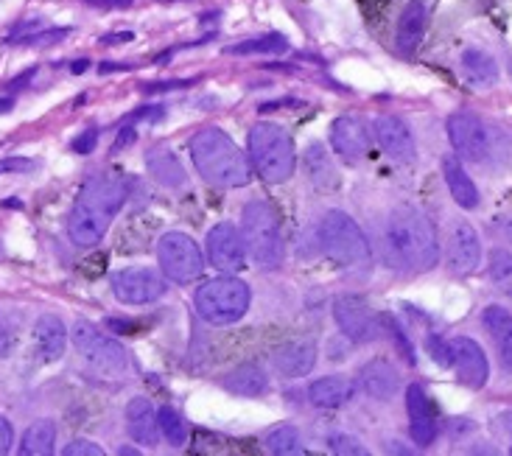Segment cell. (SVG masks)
Instances as JSON below:
<instances>
[{
  "label": "cell",
  "instance_id": "4316f807",
  "mask_svg": "<svg viewBox=\"0 0 512 456\" xmlns=\"http://www.w3.org/2000/svg\"><path fill=\"white\" fill-rule=\"evenodd\" d=\"M303 168L308 182L317 191H336L339 177H336V166H333L331 154L322 143H308L303 152Z\"/></svg>",
  "mask_w": 512,
  "mask_h": 456
},
{
  "label": "cell",
  "instance_id": "7a4b0ae2",
  "mask_svg": "<svg viewBox=\"0 0 512 456\" xmlns=\"http://www.w3.org/2000/svg\"><path fill=\"white\" fill-rule=\"evenodd\" d=\"M126 180L115 174H98L84 182L82 194L68 216V235L76 247H96L110 230L115 213L126 202Z\"/></svg>",
  "mask_w": 512,
  "mask_h": 456
},
{
  "label": "cell",
  "instance_id": "f546056e",
  "mask_svg": "<svg viewBox=\"0 0 512 456\" xmlns=\"http://www.w3.org/2000/svg\"><path fill=\"white\" fill-rule=\"evenodd\" d=\"M224 387L241 398H258L269 389V375L263 373L258 364H241L224 375Z\"/></svg>",
  "mask_w": 512,
  "mask_h": 456
},
{
  "label": "cell",
  "instance_id": "9a60e30c",
  "mask_svg": "<svg viewBox=\"0 0 512 456\" xmlns=\"http://www.w3.org/2000/svg\"><path fill=\"white\" fill-rule=\"evenodd\" d=\"M331 146L347 163H359L370 154L373 146V132L356 115H342L331 124Z\"/></svg>",
  "mask_w": 512,
  "mask_h": 456
},
{
  "label": "cell",
  "instance_id": "2e32d148",
  "mask_svg": "<svg viewBox=\"0 0 512 456\" xmlns=\"http://www.w3.org/2000/svg\"><path fill=\"white\" fill-rule=\"evenodd\" d=\"M448 345H451V364L457 367L459 381L471 389L485 387L490 378V364H487L485 350L479 347V342L468 339V336H457Z\"/></svg>",
  "mask_w": 512,
  "mask_h": 456
},
{
  "label": "cell",
  "instance_id": "8992f818",
  "mask_svg": "<svg viewBox=\"0 0 512 456\" xmlns=\"http://www.w3.org/2000/svg\"><path fill=\"white\" fill-rule=\"evenodd\" d=\"M319 244L322 252L339 269H367L370 266V244L361 227L342 210H328L319 222Z\"/></svg>",
  "mask_w": 512,
  "mask_h": 456
},
{
  "label": "cell",
  "instance_id": "cb8c5ba5",
  "mask_svg": "<svg viewBox=\"0 0 512 456\" xmlns=\"http://www.w3.org/2000/svg\"><path fill=\"white\" fill-rule=\"evenodd\" d=\"M482 325L490 333L493 345L499 350V359L504 370L512 373V314L504 305H487L482 314Z\"/></svg>",
  "mask_w": 512,
  "mask_h": 456
},
{
  "label": "cell",
  "instance_id": "d590c367",
  "mask_svg": "<svg viewBox=\"0 0 512 456\" xmlns=\"http://www.w3.org/2000/svg\"><path fill=\"white\" fill-rule=\"evenodd\" d=\"M381 328H387V333L395 339V345H398V350L403 353V359L409 361V364H415V347H412V342H409V336L403 333V328L395 322V317L392 314H384L381 317Z\"/></svg>",
  "mask_w": 512,
  "mask_h": 456
},
{
  "label": "cell",
  "instance_id": "d6a6232c",
  "mask_svg": "<svg viewBox=\"0 0 512 456\" xmlns=\"http://www.w3.org/2000/svg\"><path fill=\"white\" fill-rule=\"evenodd\" d=\"M157 423H160L163 440H166L171 448H182V445L188 443V429H185V420H182V415L177 409L163 406V409L157 412Z\"/></svg>",
  "mask_w": 512,
  "mask_h": 456
},
{
  "label": "cell",
  "instance_id": "3957f363",
  "mask_svg": "<svg viewBox=\"0 0 512 456\" xmlns=\"http://www.w3.org/2000/svg\"><path fill=\"white\" fill-rule=\"evenodd\" d=\"M191 160L199 177L216 188H241L252 180L250 157L219 126H205L191 138Z\"/></svg>",
  "mask_w": 512,
  "mask_h": 456
},
{
  "label": "cell",
  "instance_id": "d4e9b609",
  "mask_svg": "<svg viewBox=\"0 0 512 456\" xmlns=\"http://www.w3.org/2000/svg\"><path fill=\"white\" fill-rule=\"evenodd\" d=\"M443 177L445 185H448V191L454 196V202H457L462 210H476L479 208V188H476V182L468 177V171L462 168L457 154H445L443 157Z\"/></svg>",
  "mask_w": 512,
  "mask_h": 456
},
{
  "label": "cell",
  "instance_id": "f35d334b",
  "mask_svg": "<svg viewBox=\"0 0 512 456\" xmlns=\"http://www.w3.org/2000/svg\"><path fill=\"white\" fill-rule=\"evenodd\" d=\"M65 456H104V448L93 440H73L62 448Z\"/></svg>",
  "mask_w": 512,
  "mask_h": 456
},
{
  "label": "cell",
  "instance_id": "60d3db41",
  "mask_svg": "<svg viewBox=\"0 0 512 456\" xmlns=\"http://www.w3.org/2000/svg\"><path fill=\"white\" fill-rule=\"evenodd\" d=\"M98 143V132L96 129H87V132H82L79 138L73 140V152L76 154H90L93 149H96Z\"/></svg>",
  "mask_w": 512,
  "mask_h": 456
},
{
  "label": "cell",
  "instance_id": "7c38bea8",
  "mask_svg": "<svg viewBox=\"0 0 512 456\" xmlns=\"http://www.w3.org/2000/svg\"><path fill=\"white\" fill-rule=\"evenodd\" d=\"M112 294L124 305L157 303L166 294V275L152 266H129L112 275Z\"/></svg>",
  "mask_w": 512,
  "mask_h": 456
},
{
  "label": "cell",
  "instance_id": "30bf717a",
  "mask_svg": "<svg viewBox=\"0 0 512 456\" xmlns=\"http://www.w3.org/2000/svg\"><path fill=\"white\" fill-rule=\"evenodd\" d=\"M448 140L454 146V152L462 160H471V163H485L487 157L493 154V129L473 112H454L448 121Z\"/></svg>",
  "mask_w": 512,
  "mask_h": 456
},
{
  "label": "cell",
  "instance_id": "83f0119b",
  "mask_svg": "<svg viewBox=\"0 0 512 456\" xmlns=\"http://www.w3.org/2000/svg\"><path fill=\"white\" fill-rule=\"evenodd\" d=\"M146 168H149V174L163 188L180 191L182 185H185V168H182L180 157L171 152L168 146H152L146 152Z\"/></svg>",
  "mask_w": 512,
  "mask_h": 456
},
{
  "label": "cell",
  "instance_id": "44dd1931",
  "mask_svg": "<svg viewBox=\"0 0 512 456\" xmlns=\"http://www.w3.org/2000/svg\"><path fill=\"white\" fill-rule=\"evenodd\" d=\"M126 431L138 445H157L160 440V423H157V412H154L152 401L146 398H132L126 403Z\"/></svg>",
  "mask_w": 512,
  "mask_h": 456
},
{
  "label": "cell",
  "instance_id": "5bb4252c",
  "mask_svg": "<svg viewBox=\"0 0 512 456\" xmlns=\"http://www.w3.org/2000/svg\"><path fill=\"white\" fill-rule=\"evenodd\" d=\"M373 135L389 160L403 163V166H409V163L417 160V146L415 138H412V129L398 115H378L373 121Z\"/></svg>",
  "mask_w": 512,
  "mask_h": 456
},
{
  "label": "cell",
  "instance_id": "7bdbcfd3",
  "mask_svg": "<svg viewBox=\"0 0 512 456\" xmlns=\"http://www.w3.org/2000/svg\"><path fill=\"white\" fill-rule=\"evenodd\" d=\"M14 445V431L12 423L6 417H0V454H9Z\"/></svg>",
  "mask_w": 512,
  "mask_h": 456
},
{
  "label": "cell",
  "instance_id": "9f6ffc18",
  "mask_svg": "<svg viewBox=\"0 0 512 456\" xmlns=\"http://www.w3.org/2000/svg\"><path fill=\"white\" fill-rule=\"evenodd\" d=\"M510 454H512V448H510Z\"/></svg>",
  "mask_w": 512,
  "mask_h": 456
},
{
  "label": "cell",
  "instance_id": "d6986e66",
  "mask_svg": "<svg viewBox=\"0 0 512 456\" xmlns=\"http://www.w3.org/2000/svg\"><path fill=\"white\" fill-rule=\"evenodd\" d=\"M406 412H409V434L415 445H431L434 437H437V420H434V412H431V401L426 395V389L420 384H412L406 389Z\"/></svg>",
  "mask_w": 512,
  "mask_h": 456
},
{
  "label": "cell",
  "instance_id": "9c48e42d",
  "mask_svg": "<svg viewBox=\"0 0 512 456\" xmlns=\"http://www.w3.org/2000/svg\"><path fill=\"white\" fill-rule=\"evenodd\" d=\"M157 261H160V272L166 280L185 286L194 283L196 277L205 272V258L202 249L191 235L185 233H166L157 241Z\"/></svg>",
  "mask_w": 512,
  "mask_h": 456
},
{
  "label": "cell",
  "instance_id": "6da1fadb",
  "mask_svg": "<svg viewBox=\"0 0 512 456\" xmlns=\"http://www.w3.org/2000/svg\"><path fill=\"white\" fill-rule=\"evenodd\" d=\"M387 261L398 272H429L440 261V241L423 210L401 205L389 213L384 227Z\"/></svg>",
  "mask_w": 512,
  "mask_h": 456
},
{
  "label": "cell",
  "instance_id": "11a10c76",
  "mask_svg": "<svg viewBox=\"0 0 512 456\" xmlns=\"http://www.w3.org/2000/svg\"><path fill=\"white\" fill-rule=\"evenodd\" d=\"M0 258H3V244H0Z\"/></svg>",
  "mask_w": 512,
  "mask_h": 456
},
{
  "label": "cell",
  "instance_id": "603a6c76",
  "mask_svg": "<svg viewBox=\"0 0 512 456\" xmlns=\"http://www.w3.org/2000/svg\"><path fill=\"white\" fill-rule=\"evenodd\" d=\"M34 347L42 361H59L68 347V328L54 314H42L34 325Z\"/></svg>",
  "mask_w": 512,
  "mask_h": 456
},
{
  "label": "cell",
  "instance_id": "e0dca14e",
  "mask_svg": "<svg viewBox=\"0 0 512 456\" xmlns=\"http://www.w3.org/2000/svg\"><path fill=\"white\" fill-rule=\"evenodd\" d=\"M482 263V241L473 224L457 222L448 241V269L454 275H471Z\"/></svg>",
  "mask_w": 512,
  "mask_h": 456
},
{
  "label": "cell",
  "instance_id": "f907efd6",
  "mask_svg": "<svg viewBox=\"0 0 512 456\" xmlns=\"http://www.w3.org/2000/svg\"><path fill=\"white\" fill-rule=\"evenodd\" d=\"M87 68H90V62H87V59H79V62H73V65H70L73 73H84Z\"/></svg>",
  "mask_w": 512,
  "mask_h": 456
},
{
  "label": "cell",
  "instance_id": "4dcf8cb0",
  "mask_svg": "<svg viewBox=\"0 0 512 456\" xmlns=\"http://www.w3.org/2000/svg\"><path fill=\"white\" fill-rule=\"evenodd\" d=\"M56 445V426L51 420H37L34 426H28L20 443V454L23 456H45L54 451Z\"/></svg>",
  "mask_w": 512,
  "mask_h": 456
},
{
  "label": "cell",
  "instance_id": "816d5d0a",
  "mask_svg": "<svg viewBox=\"0 0 512 456\" xmlns=\"http://www.w3.org/2000/svg\"><path fill=\"white\" fill-rule=\"evenodd\" d=\"M87 3H98V6H118L121 3V6H126L129 0H87Z\"/></svg>",
  "mask_w": 512,
  "mask_h": 456
},
{
  "label": "cell",
  "instance_id": "52a82bcc",
  "mask_svg": "<svg viewBox=\"0 0 512 456\" xmlns=\"http://www.w3.org/2000/svg\"><path fill=\"white\" fill-rule=\"evenodd\" d=\"M250 286L244 280L233 275L213 277L208 283H202L194 294V305L199 317L210 325H236L238 319L250 311Z\"/></svg>",
  "mask_w": 512,
  "mask_h": 456
},
{
  "label": "cell",
  "instance_id": "836d02e7",
  "mask_svg": "<svg viewBox=\"0 0 512 456\" xmlns=\"http://www.w3.org/2000/svg\"><path fill=\"white\" fill-rule=\"evenodd\" d=\"M289 48V42L283 34H269V37H258V40L238 42V45H230L227 54L233 56H247V54H283Z\"/></svg>",
  "mask_w": 512,
  "mask_h": 456
},
{
  "label": "cell",
  "instance_id": "7dc6e473",
  "mask_svg": "<svg viewBox=\"0 0 512 456\" xmlns=\"http://www.w3.org/2000/svg\"><path fill=\"white\" fill-rule=\"evenodd\" d=\"M185 84H191V82H166V84H146L143 90L146 93H157V90H177V87H185Z\"/></svg>",
  "mask_w": 512,
  "mask_h": 456
},
{
  "label": "cell",
  "instance_id": "db71d44e",
  "mask_svg": "<svg viewBox=\"0 0 512 456\" xmlns=\"http://www.w3.org/2000/svg\"><path fill=\"white\" fill-rule=\"evenodd\" d=\"M118 454H124V456H135V454H140V451H135V448H121V451H118Z\"/></svg>",
  "mask_w": 512,
  "mask_h": 456
},
{
  "label": "cell",
  "instance_id": "ac0fdd59",
  "mask_svg": "<svg viewBox=\"0 0 512 456\" xmlns=\"http://www.w3.org/2000/svg\"><path fill=\"white\" fill-rule=\"evenodd\" d=\"M359 387L375 401H392L401 392V373L392 361L373 359L359 370Z\"/></svg>",
  "mask_w": 512,
  "mask_h": 456
},
{
  "label": "cell",
  "instance_id": "b9f144b4",
  "mask_svg": "<svg viewBox=\"0 0 512 456\" xmlns=\"http://www.w3.org/2000/svg\"><path fill=\"white\" fill-rule=\"evenodd\" d=\"M34 163L26 160V157H6L0 160V174H20V171H31Z\"/></svg>",
  "mask_w": 512,
  "mask_h": 456
},
{
  "label": "cell",
  "instance_id": "277c9868",
  "mask_svg": "<svg viewBox=\"0 0 512 456\" xmlns=\"http://www.w3.org/2000/svg\"><path fill=\"white\" fill-rule=\"evenodd\" d=\"M241 235H244V244H247V255L252 263L263 269V272H272L277 266H283L286 258V244H283V230H280V216L277 210L255 199L250 205H244L241 210Z\"/></svg>",
  "mask_w": 512,
  "mask_h": 456
},
{
  "label": "cell",
  "instance_id": "f1b7e54d",
  "mask_svg": "<svg viewBox=\"0 0 512 456\" xmlns=\"http://www.w3.org/2000/svg\"><path fill=\"white\" fill-rule=\"evenodd\" d=\"M459 65H462L465 82L471 84V87L485 90V87H493V84L499 82V65H496V59L485 54V51H479V48H468L462 54V59H459Z\"/></svg>",
  "mask_w": 512,
  "mask_h": 456
},
{
  "label": "cell",
  "instance_id": "681fc988",
  "mask_svg": "<svg viewBox=\"0 0 512 456\" xmlns=\"http://www.w3.org/2000/svg\"><path fill=\"white\" fill-rule=\"evenodd\" d=\"M31 76H34V70H26V73H23V76H20V79H14V82L9 84V87H12V90H20V84L31 82Z\"/></svg>",
  "mask_w": 512,
  "mask_h": 456
},
{
  "label": "cell",
  "instance_id": "ba28073f",
  "mask_svg": "<svg viewBox=\"0 0 512 456\" xmlns=\"http://www.w3.org/2000/svg\"><path fill=\"white\" fill-rule=\"evenodd\" d=\"M73 347L79 350V356L84 359V364L98 375V378H107V381H118L124 378L126 370H129V356L126 350L115 339L104 336L98 331L96 325L79 319L73 325Z\"/></svg>",
  "mask_w": 512,
  "mask_h": 456
},
{
  "label": "cell",
  "instance_id": "4fadbf2b",
  "mask_svg": "<svg viewBox=\"0 0 512 456\" xmlns=\"http://www.w3.org/2000/svg\"><path fill=\"white\" fill-rule=\"evenodd\" d=\"M208 261L210 266H216L224 275H236L247 269V244H244V235L238 230L236 224L219 222L208 233Z\"/></svg>",
  "mask_w": 512,
  "mask_h": 456
},
{
  "label": "cell",
  "instance_id": "7402d4cb",
  "mask_svg": "<svg viewBox=\"0 0 512 456\" xmlns=\"http://www.w3.org/2000/svg\"><path fill=\"white\" fill-rule=\"evenodd\" d=\"M426 20H429V12H426L423 0H409L403 6L401 17H398V28H395V42H398L401 54H415L420 48L423 34H426Z\"/></svg>",
  "mask_w": 512,
  "mask_h": 456
},
{
  "label": "cell",
  "instance_id": "74e56055",
  "mask_svg": "<svg viewBox=\"0 0 512 456\" xmlns=\"http://www.w3.org/2000/svg\"><path fill=\"white\" fill-rule=\"evenodd\" d=\"M68 34V28H51V31H40V34H26L17 42H23V45H54V42L65 40Z\"/></svg>",
  "mask_w": 512,
  "mask_h": 456
},
{
  "label": "cell",
  "instance_id": "f5cc1de1",
  "mask_svg": "<svg viewBox=\"0 0 512 456\" xmlns=\"http://www.w3.org/2000/svg\"><path fill=\"white\" fill-rule=\"evenodd\" d=\"M12 107H14L12 98H0V115H6V112L12 110Z\"/></svg>",
  "mask_w": 512,
  "mask_h": 456
},
{
  "label": "cell",
  "instance_id": "f6af8a7d",
  "mask_svg": "<svg viewBox=\"0 0 512 456\" xmlns=\"http://www.w3.org/2000/svg\"><path fill=\"white\" fill-rule=\"evenodd\" d=\"M132 140H135V129H121V135L112 143V152H121V149H126V146L132 143Z\"/></svg>",
  "mask_w": 512,
  "mask_h": 456
},
{
  "label": "cell",
  "instance_id": "c3c4849f",
  "mask_svg": "<svg viewBox=\"0 0 512 456\" xmlns=\"http://www.w3.org/2000/svg\"><path fill=\"white\" fill-rule=\"evenodd\" d=\"M12 333L6 331V328H0V359H3V356H6V353H9V350H12Z\"/></svg>",
  "mask_w": 512,
  "mask_h": 456
},
{
  "label": "cell",
  "instance_id": "ab89813d",
  "mask_svg": "<svg viewBox=\"0 0 512 456\" xmlns=\"http://www.w3.org/2000/svg\"><path fill=\"white\" fill-rule=\"evenodd\" d=\"M426 347H429L431 356L437 359V364H443V367H448V364H451V345H448L445 339H440L437 333H431Z\"/></svg>",
  "mask_w": 512,
  "mask_h": 456
},
{
  "label": "cell",
  "instance_id": "bcb514c9",
  "mask_svg": "<svg viewBox=\"0 0 512 456\" xmlns=\"http://www.w3.org/2000/svg\"><path fill=\"white\" fill-rule=\"evenodd\" d=\"M129 40H135V34L132 31H124V34H107L104 37V45H121V42H129Z\"/></svg>",
  "mask_w": 512,
  "mask_h": 456
},
{
  "label": "cell",
  "instance_id": "ffe728a7",
  "mask_svg": "<svg viewBox=\"0 0 512 456\" xmlns=\"http://www.w3.org/2000/svg\"><path fill=\"white\" fill-rule=\"evenodd\" d=\"M317 364V345L314 342H289L272 353V367L283 378H305Z\"/></svg>",
  "mask_w": 512,
  "mask_h": 456
},
{
  "label": "cell",
  "instance_id": "8d00e7d4",
  "mask_svg": "<svg viewBox=\"0 0 512 456\" xmlns=\"http://www.w3.org/2000/svg\"><path fill=\"white\" fill-rule=\"evenodd\" d=\"M328 448H331V454H345V456L367 454V448H364L356 437H350V434H331V437H328Z\"/></svg>",
  "mask_w": 512,
  "mask_h": 456
},
{
  "label": "cell",
  "instance_id": "5b68a950",
  "mask_svg": "<svg viewBox=\"0 0 512 456\" xmlns=\"http://www.w3.org/2000/svg\"><path fill=\"white\" fill-rule=\"evenodd\" d=\"M247 146H250L252 166L258 168V174L266 182L280 185L294 174V168H297L294 140L280 124H272V121L255 124L250 129Z\"/></svg>",
  "mask_w": 512,
  "mask_h": 456
},
{
  "label": "cell",
  "instance_id": "e575fe53",
  "mask_svg": "<svg viewBox=\"0 0 512 456\" xmlns=\"http://www.w3.org/2000/svg\"><path fill=\"white\" fill-rule=\"evenodd\" d=\"M490 280L499 286V291L512 297V252L507 249H493L490 252V263H487Z\"/></svg>",
  "mask_w": 512,
  "mask_h": 456
},
{
  "label": "cell",
  "instance_id": "484cf974",
  "mask_svg": "<svg viewBox=\"0 0 512 456\" xmlns=\"http://www.w3.org/2000/svg\"><path fill=\"white\" fill-rule=\"evenodd\" d=\"M353 395H356V384L345 375H325L308 387V398L319 409H339L353 401Z\"/></svg>",
  "mask_w": 512,
  "mask_h": 456
},
{
  "label": "cell",
  "instance_id": "ee69618b",
  "mask_svg": "<svg viewBox=\"0 0 512 456\" xmlns=\"http://www.w3.org/2000/svg\"><path fill=\"white\" fill-rule=\"evenodd\" d=\"M107 328L115 333H135L138 331V322H129V319H107Z\"/></svg>",
  "mask_w": 512,
  "mask_h": 456
},
{
  "label": "cell",
  "instance_id": "1f68e13d",
  "mask_svg": "<svg viewBox=\"0 0 512 456\" xmlns=\"http://www.w3.org/2000/svg\"><path fill=\"white\" fill-rule=\"evenodd\" d=\"M266 451L269 454H277V456H291V454H303V440H300V431L294 429V426H277L266 434Z\"/></svg>",
  "mask_w": 512,
  "mask_h": 456
},
{
  "label": "cell",
  "instance_id": "8fae6325",
  "mask_svg": "<svg viewBox=\"0 0 512 456\" xmlns=\"http://www.w3.org/2000/svg\"><path fill=\"white\" fill-rule=\"evenodd\" d=\"M333 319H336L342 336H347L356 345H370L381 336V317L375 314L373 305L356 294H345V297L333 300Z\"/></svg>",
  "mask_w": 512,
  "mask_h": 456
}]
</instances>
